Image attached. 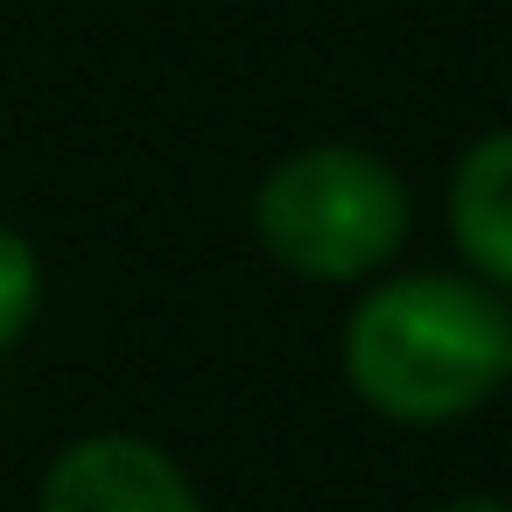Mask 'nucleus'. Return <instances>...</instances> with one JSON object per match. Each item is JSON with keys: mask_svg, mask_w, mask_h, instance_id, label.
I'll list each match as a JSON object with an SVG mask.
<instances>
[{"mask_svg": "<svg viewBox=\"0 0 512 512\" xmlns=\"http://www.w3.org/2000/svg\"><path fill=\"white\" fill-rule=\"evenodd\" d=\"M449 239L456 253L512 288V134H484L449 176Z\"/></svg>", "mask_w": 512, "mask_h": 512, "instance_id": "nucleus-4", "label": "nucleus"}, {"mask_svg": "<svg viewBox=\"0 0 512 512\" xmlns=\"http://www.w3.org/2000/svg\"><path fill=\"white\" fill-rule=\"evenodd\" d=\"M43 512H204L190 477L134 435L71 442L43 477Z\"/></svg>", "mask_w": 512, "mask_h": 512, "instance_id": "nucleus-3", "label": "nucleus"}, {"mask_svg": "<svg viewBox=\"0 0 512 512\" xmlns=\"http://www.w3.org/2000/svg\"><path fill=\"white\" fill-rule=\"evenodd\" d=\"M344 372L393 421H456L512 379V309L456 274L386 281L344 323Z\"/></svg>", "mask_w": 512, "mask_h": 512, "instance_id": "nucleus-1", "label": "nucleus"}, {"mask_svg": "<svg viewBox=\"0 0 512 512\" xmlns=\"http://www.w3.org/2000/svg\"><path fill=\"white\" fill-rule=\"evenodd\" d=\"M267 253L309 281H358L407 239V183L358 148H302L253 197Z\"/></svg>", "mask_w": 512, "mask_h": 512, "instance_id": "nucleus-2", "label": "nucleus"}, {"mask_svg": "<svg viewBox=\"0 0 512 512\" xmlns=\"http://www.w3.org/2000/svg\"><path fill=\"white\" fill-rule=\"evenodd\" d=\"M36 295H43V267H36L29 239H15L8 225H0V351H8V344L29 330Z\"/></svg>", "mask_w": 512, "mask_h": 512, "instance_id": "nucleus-5", "label": "nucleus"}, {"mask_svg": "<svg viewBox=\"0 0 512 512\" xmlns=\"http://www.w3.org/2000/svg\"><path fill=\"white\" fill-rule=\"evenodd\" d=\"M435 512H512L505 498H449V505H435Z\"/></svg>", "mask_w": 512, "mask_h": 512, "instance_id": "nucleus-6", "label": "nucleus"}]
</instances>
